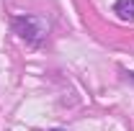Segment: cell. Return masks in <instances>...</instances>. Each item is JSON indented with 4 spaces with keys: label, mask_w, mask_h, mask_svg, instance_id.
<instances>
[{
    "label": "cell",
    "mask_w": 134,
    "mask_h": 131,
    "mask_svg": "<svg viewBox=\"0 0 134 131\" xmlns=\"http://www.w3.org/2000/svg\"><path fill=\"white\" fill-rule=\"evenodd\" d=\"M10 26H13V33H18V39L29 41L34 46L44 44V39L49 36V23L41 16H16Z\"/></svg>",
    "instance_id": "1"
},
{
    "label": "cell",
    "mask_w": 134,
    "mask_h": 131,
    "mask_svg": "<svg viewBox=\"0 0 134 131\" xmlns=\"http://www.w3.org/2000/svg\"><path fill=\"white\" fill-rule=\"evenodd\" d=\"M114 13L126 23H134V0H116L114 3Z\"/></svg>",
    "instance_id": "2"
},
{
    "label": "cell",
    "mask_w": 134,
    "mask_h": 131,
    "mask_svg": "<svg viewBox=\"0 0 134 131\" xmlns=\"http://www.w3.org/2000/svg\"><path fill=\"white\" fill-rule=\"evenodd\" d=\"M52 131H62V129H52Z\"/></svg>",
    "instance_id": "3"
}]
</instances>
